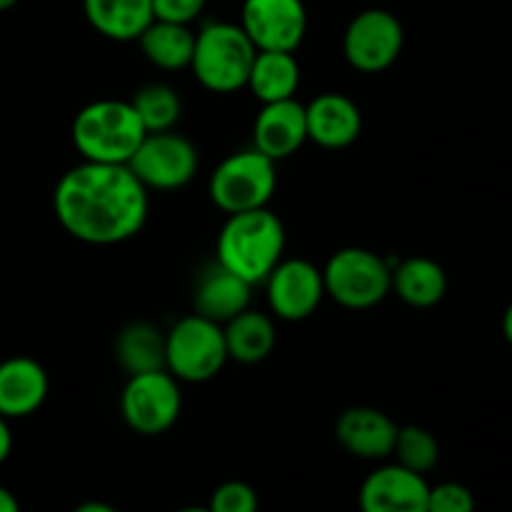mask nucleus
I'll list each match as a JSON object with an SVG mask.
<instances>
[{
  "mask_svg": "<svg viewBox=\"0 0 512 512\" xmlns=\"http://www.w3.org/2000/svg\"><path fill=\"white\" fill-rule=\"evenodd\" d=\"M223 325L193 313L165 333V370L180 383H208L228 363Z\"/></svg>",
  "mask_w": 512,
  "mask_h": 512,
  "instance_id": "nucleus-5",
  "label": "nucleus"
},
{
  "mask_svg": "<svg viewBox=\"0 0 512 512\" xmlns=\"http://www.w3.org/2000/svg\"><path fill=\"white\" fill-rule=\"evenodd\" d=\"M148 188L128 165L83 160L60 175L53 210L68 235L88 245L135 238L148 220Z\"/></svg>",
  "mask_w": 512,
  "mask_h": 512,
  "instance_id": "nucleus-1",
  "label": "nucleus"
},
{
  "mask_svg": "<svg viewBox=\"0 0 512 512\" xmlns=\"http://www.w3.org/2000/svg\"><path fill=\"white\" fill-rule=\"evenodd\" d=\"M430 485L425 475L403 465H380L363 480L360 512H428Z\"/></svg>",
  "mask_w": 512,
  "mask_h": 512,
  "instance_id": "nucleus-13",
  "label": "nucleus"
},
{
  "mask_svg": "<svg viewBox=\"0 0 512 512\" xmlns=\"http://www.w3.org/2000/svg\"><path fill=\"white\" fill-rule=\"evenodd\" d=\"M308 140L320 148L340 150L358 140L363 130V115L358 103L343 93H323L305 105Z\"/></svg>",
  "mask_w": 512,
  "mask_h": 512,
  "instance_id": "nucleus-17",
  "label": "nucleus"
},
{
  "mask_svg": "<svg viewBox=\"0 0 512 512\" xmlns=\"http://www.w3.org/2000/svg\"><path fill=\"white\" fill-rule=\"evenodd\" d=\"M175 512H210L208 508H200V505H188V508H180Z\"/></svg>",
  "mask_w": 512,
  "mask_h": 512,
  "instance_id": "nucleus-35",
  "label": "nucleus"
},
{
  "mask_svg": "<svg viewBox=\"0 0 512 512\" xmlns=\"http://www.w3.org/2000/svg\"><path fill=\"white\" fill-rule=\"evenodd\" d=\"M200 165L198 148L175 130L148 133L128 168L148 190H178L195 178Z\"/></svg>",
  "mask_w": 512,
  "mask_h": 512,
  "instance_id": "nucleus-9",
  "label": "nucleus"
},
{
  "mask_svg": "<svg viewBox=\"0 0 512 512\" xmlns=\"http://www.w3.org/2000/svg\"><path fill=\"white\" fill-rule=\"evenodd\" d=\"M390 273L393 268L373 250L343 248L323 268L325 295L348 310L375 308L388 298Z\"/></svg>",
  "mask_w": 512,
  "mask_h": 512,
  "instance_id": "nucleus-7",
  "label": "nucleus"
},
{
  "mask_svg": "<svg viewBox=\"0 0 512 512\" xmlns=\"http://www.w3.org/2000/svg\"><path fill=\"white\" fill-rule=\"evenodd\" d=\"M0 512H20V503L8 488L0 485Z\"/></svg>",
  "mask_w": 512,
  "mask_h": 512,
  "instance_id": "nucleus-32",
  "label": "nucleus"
},
{
  "mask_svg": "<svg viewBox=\"0 0 512 512\" xmlns=\"http://www.w3.org/2000/svg\"><path fill=\"white\" fill-rule=\"evenodd\" d=\"M13 453V430H10V420L0 415V465L10 458Z\"/></svg>",
  "mask_w": 512,
  "mask_h": 512,
  "instance_id": "nucleus-30",
  "label": "nucleus"
},
{
  "mask_svg": "<svg viewBox=\"0 0 512 512\" xmlns=\"http://www.w3.org/2000/svg\"><path fill=\"white\" fill-rule=\"evenodd\" d=\"M255 53L258 50L238 23L208 20L195 33L190 70L205 90L228 95L248 85Z\"/></svg>",
  "mask_w": 512,
  "mask_h": 512,
  "instance_id": "nucleus-4",
  "label": "nucleus"
},
{
  "mask_svg": "<svg viewBox=\"0 0 512 512\" xmlns=\"http://www.w3.org/2000/svg\"><path fill=\"white\" fill-rule=\"evenodd\" d=\"M73 512H120L115 505L103 503V500H88V503H80Z\"/></svg>",
  "mask_w": 512,
  "mask_h": 512,
  "instance_id": "nucleus-31",
  "label": "nucleus"
},
{
  "mask_svg": "<svg viewBox=\"0 0 512 512\" xmlns=\"http://www.w3.org/2000/svg\"><path fill=\"white\" fill-rule=\"evenodd\" d=\"M503 335H505V340L512 345V303L508 305V310H505V315H503Z\"/></svg>",
  "mask_w": 512,
  "mask_h": 512,
  "instance_id": "nucleus-33",
  "label": "nucleus"
},
{
  "mask_svg": "<svg viewBox=\"0 0 512 512\" xmlns=\"http://www.w3.org/2000/svg\"><path fill=\"white\" fill-rule=\"evenodd\" d=\"M225 348H228V358L238 360L243 365L263 363L278 343V330H275V320L268 313L260 310L245 308L235 318H230L223 325Z\"/></svg>",
  "mask_w": 512,
  "mask_h": 512,
  "instance_id": "nucleus-20",
  "label": "nucleus"
},
{
  "mask_svg": "<svg viewBox=\"0 0 512 512\" xmlns=\"http://www.w3.org/2000/svg\"><path fill=\"white\" fill-rule=\"evenodd\" d=\"M15 5H18V0H0V13H3V10L15 8Z\"/></svg>",
  "mask_w": 512,
  "mask_h": 512,
  "instance_id": "nucleus-34",
  "label": "nucleus"
},
{
  "mask_svg": "<svg viewBox=\"0 0 512 512\" xmlns=\"http://www.w3.org/2000/svg\"><path fill=\"white\" fill-rule=\"evenodd\" d=\"M393 455L403 468L418 475H428L438 465L440 445L430 430L420 428V425H405V428H398Z\"/></svg>",
  "mask_w": 512,
  "mask_h": 512,
  "instance_id": "nucleus-26",
  "label": "nucleus"
},
{
  "mask_svg": "<svg viewBox=\"0 0 512 512\" xmlns=\"http://www.w3.org/2000/svg\"><path fill=\"white\" fill-rule=\"evenodd\" d=\"M238 25L255 50L295 53L308 33V10L303 0H243Z\"/></svg>",
  "mask_w": 512,
  "mask_h": 512,
  "instance_id": "nucleus-12",
  "label": "nucleus"
},
{
  "mask_svg": "<svg viewBox=\"0 0 512 512\" xmlns=\"http://www.w3.org/2000/svg\"><path fill=\"white\" fill-rule=\"evenodd\" d=\"M245 88H250V93L260 103H278V100L295 98L300 88V65L295 53L258 50Z\"/></svg>",
  "mask_w": 512,
  "mask_h": 512,
  "instance_id": "nucleus-22",
  "label": "nucleus"
},
{
  "mask_svg": "<svg viewBox=\"0 0 512 512\" xmlns=\"http://www.w3.org/2000/svg\"><path fill=\"white\" fill-rule=\"evenodd\" d=\"M145 135L148 133L130 100L115 98L93 100L80 108L70 130L80 158L110 165H128Z\"/></svg>",
  "mask_w": 512,
  "mask_h": 512,
  "instance_id": "nucleus-3",
  "label": "nucleus"
},
{
  "mask_svg": "<svg viewBox=\"0 0 512 512\" xmlns=\"http://www.w3.org/2000/svg\"><path fill=\"white\" fill-rule=\"evenodd\" d=\"M50 390L43 365L28 355H13L0 363V415L8 420L38 413Z\"/></svg>",
  "mask_w": 512,
  "mask_h": 512,
  "instance_id": "nucleus-16",
  "label": "nucleus"
},
{
  "mask_svg": "<svg viewBox=\"0 0 512 512\" xmlns=\"http://www.w3.org/2000/svg\"><path fill=\"white\" fill-rule=\"evenodd\" d=\"M278 188V170L260 150L248 148L228 155L208 180V195L223 213L268 208Z\"/></svg>",
  "mask_w": 512,
  "mask_h": 512,
  "instance_id": "nucleus-6",
  "label": "nucleus"
},
{
  "mask_svg": "<svg viewBox=\"0 0 512 512\" xmlns=\"http://www.w3.org/2000/svg\"><path fill=\"white\" fill-rule=\"evenodd\" d=\"M130 105L138 113L140 123H143L145 133H163V130H173L175 123L183 113V103H180L178 90H173L165 83H148L130 98Z\"/></svg>",
  "mask_w": 512,
  "mask_h": 512,
  "instance_id": "nucleus-25",
  "label": "nucleus"
},
{
  "mask_svg": "<svg viewBox=\"0 0 512 512\" xmlns=\"http://www.w3.org/2000/svg\"><path fill=\"white\" fill-rule=\"evenodd\" d=\"M428 512H475V495L463 483L430 485Z\"/></svg>",
  "mask_w": 512,
  "mask_h": 512,
  "instance_id": "nucleus-28",
  "label": "nucleus"
},
{
  "mask_svg": "<svg viewBox=\"0 0 512 512\" xmlns=\"http://www.w3.org/2000/svg\"><path fill=\"white\" fill-rule=\"evenodd\" d=\"M398 428L390 415L383 410L358 405L340 413L335 423V438L343 445L345 453L360 460H385L393 455Z\"/></svg>",
  "mask_w": 512,
  "mask_h": 512,
  "instance_id": "nucleus-15",
  "label": "nucleus"
},
{
  "mask_svg": "<svg viewBox=\"0 0 512 512\" xmlns=\"http://www.w3.org/2000/svg\"><path fill=\"white\" fill-rule=\"evenodd\" d=\"M405 30L398 15L368 8L355 15L343 35V55L360 73H383L400 58Z\"/></svg>",
  "mask_w": 512,
  "mask_h": 512,
  "instance_id": "nucleus-10",
  "label": "nucleus"
},
{
  "mask_svg": "<svg viewBox=\"0 0 512 512\" xmlns=\"http://www.w3.org/2000/svg\"><path fill=\"white\" fill-rule=\"evenodd\" d=\"M205 5L208 0H153V13L158 20L193 25L203 15Z\"/></svg>",
  "mask_w": 512,
  "mask_h": 512,
  "instance_id": "nucleus-29",
  "label": "nucleus"
},
{
  "mask_svg": "<svg viewBox=\"0 0 512 512\" xmlns=\"http://www.w3.org/2000/svg\"><path fill=\"white\" fill-rule=\"evenodd\" d=\"M183 410L180 380L168 370L130 375L120 393V415L133 433L153 438L178 423Z\"/></svg>",
  "mask_w": 512,
  "mask_h": 512,
  "instance_id": "nucleus-8",
  "label": "nucleus"
},
{
  "mask_svg": "<svg viewBox=\"0 0 512 512\" xmlns=\"http://www.w3.org/2000/svg\"><path fill=\"white\" fill-rule=\"evenodd\" d=\"M140 53L150 65L160 70H183L190 68L195 50V30L183 23H168L155 18L148 28L135 40Z\"/></svg>",
  "mask_w": 512,
  "mask_h": 512,
  "instance_id": "nucleus-23",
  "label": "nucleus"
},
{
  "mask_svg": "<svg viewBox=\"0 0 512 512\" xmlns=\"http://www.w3.org/2000/svg\"><path fill=\"white\" fill-rule=\"evenodd\" d=\"M85 20L115 43H133L155 20L153 0H83Z\"/></svg>",
  "mask_w": 512,
  "mask_h": 512,
  "instance_id": "nucleus-19",
  "label": "nucleus"
},
{
  "mask_svg": "<svg viewBox=\"0 0 512 512\" xmlns=\"http://www.w3.org/2000/svg\"><path fill=\"white\" fill-rule=\"evenodd\" d=\"M210 512H258L260 498L255 488L243 480H225L210 495L208 505Z\"/></svg>",
  "mask_w": 512,
  "mask_h": 512,
  "instance_id": "nucleus-27",
  "label": "nucleus"
},
{
  "mask_svg": "<svg viewBox=\"0 0 512 512\" xmlns=\"http://www.w3.org/2000/svg\"><path fill=\"white\" fill-rule=\"evenodd\" d=\"M250 293H253V285L248 280L215 263L208 270H203L198 285H195V313L225 325L230 318L250 308Z\"/></svg>",
  "mask_w": 512,
  "mask_h": 512,
  "instance_id": "nucleus-18",
  "label": "nucleus"
},
{
  "mask_svg": "<svg viewBox=\"0 0 512 512\" xmlns=\"http://www.w3.org/2000/svg\"><path fill=\"white\" fill-rule=\"evenodd\" d=\"M115 358L128 375L165 370V335L143 320L125 325L115 340Z\"/></svg>",
  "mask_w": 512,
  "mask_h": 512,
  "instance_id": "nucleus-24",
  "label": "nucleus"
},
{
  "mask_svg": "<svg viewBox=\"0 0 512 512\" xmlns=\"http://www.w3.org/2000/svg\"><path fill=\"white\" fill-rule=\"evenodd\" d=\"M390 290L410 308H433L448 293V275L435 260L415 255L403 260L390 273Z\"/></svg>",
  "mask_w": 512,
  "mask_h": 512,
  "instance_id": "nucleus-21",
  "label": "nucleus"
},
{
  "mask_svg": "<svg viewBox=\"0 0 512 512\" xmlns=\"http://www.w3.org/2000/svg\"><path fill=\"white\" fill-rule=\"evenodd\" d=\"M283 253V220L268 208L228 215L215 245L218 263L250 285L265 283L270 270L283 260Z\"/></svg>",
  "mask_w": 512,
  "mask_h": 512,
  "instance_id": "nucleus-2",
  "label": "nucleus"
},
{
  "mask_svg": "<svg viewBox=\"0 0 512 512\" xmlns=\"http://www.w3.org/2000/svg\"><path fill=\"white\" fill-rule=\"evenodd\" d=\"M308 140L305 105L295 98L263 103L253 123V148L273 163L290 158Z\"/></svg>",
  "mask_w": 512,
  "mask_h": 512,
  "instance_id": "nucleus-14",
  "label": "nucleus"
},
{
  "mask_svg": "<svg viewBox=\"0 0 512 512\" xmlns=\"http://www.w3.org/2000/svg\"><path fill=\"white\" fill-rule=\"evenodd\" d=\"M265 295L275 318L308 320L325 298L323 270L305 258H283L265 278Z\"/></svg>",
  "mask_w": 512,
  "mask_h": 512,
  "instance_id": "nucleus-11",
  "label": "nucleus"
}]
</instances>
